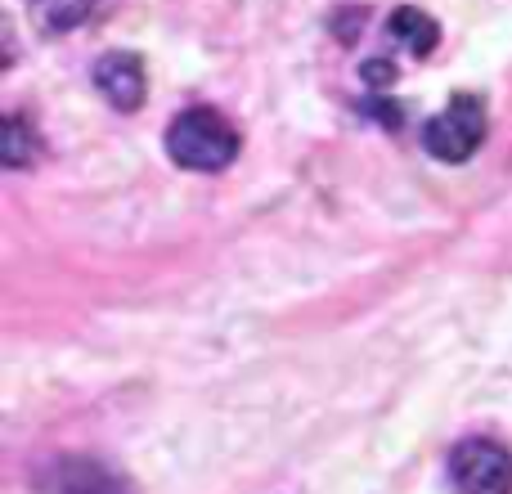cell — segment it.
<instances>
[{"mask_svg":"<svg viewBox=\"0 0 512 494\" xmlns=\"http://www.w3.org/2000/svg\"><path fill=\"white\" fill-rule=\"evenodd\" d=\"M167 153L176 167L212 176V171H225L239 158V131L216 108H185L167 126Z\"/></svg>","mask_w":512,"mask_h":494,"instance_id":"obj_1","label":"cell"},{"mask_svg":"<svg viewBox=\"0 0 512 494\" xmlns=\"http://www.w3.org/2000/svg\"><path fill=\"white\" fill-rule=\"evenodd\" d=\"M486 144V108H481L477 95L459 90V95L445 104V113H436L423 131V149L432 153L436 162H468L472 153Z\"/></svg>","mask_w":512,"mask_h":494,"instance_id":"obj_2","label":"cell"},{"mask_svg":"<svg viewBox=\"0 0 512 494\" xmlns=\"http://www.w3.org/2000/svg\"><path fill=\"white\" fill-rule=\"evenodd\" d=\"M450 486L459 494H512V454L490 436H468L450 450Z\"/></svg>","mask_w":512,"mask_h":494,"instance_id":"obj_3","label":"cell"},{"mask_svg":"<svg viewBox=\"0 0 512 494\" xmlns=\"http://www.w3.org/2000/svg\"><path fill=\"white\" fill-rule=\"evenodd\" d=\"M36 494H135V490L108 463L90 459V454H63L41 472Z\"/></svg>","mask_w":512,"mask_h":494,"instance_id":"obj_4","label":"cell"},{"mask_svg":"<svg viewBox=\"0 0 512 494\" xmlns=\"http://www.w3.org/2000/svg\"><path fill=\"white\" fill-rule=\"evenodd\" d=\"M95 90L117 108V113H135V108L144 104V90H149V81H144V63L135 59L131 50L104 54V59L95 63Z\"/></svg>","mask_w":512,"mask_h":494,"instance_id":"obj_5","label":"cell"},{"mask_svg":"<svg viewBox=\"0 0 512 494\" xmlns=\"http://www.w3.org/2000/svg\"><path fill=\"white\" fill-rule=\"evenodd\" d=\"M387 32H391V41H400L414 59H427V54L441 45V27H436V18L432 14H423L418 5H400V9H391V18H387Z\"/></svg>","mask_w":512,"mask_h":494,"instance_id":"obj_6","label":"cell"},{"mask_svg":"<svg viewBox=\"0 0 512 494\" xmlns=\"http://www.w3.org/2000/svg\"><path fill=\"white\" fill-rule=\"evenodd\" d=\"M0 158H5L9 171L36 167V158H41V140H36L32 122H27L23 113H9L5 117V131H0Z\"/></svg>","mask_w":512,"mask_h":494,"instance_id":"obj_7","label":"cell"},{"mask_svg":"<svg viewBox=\"0 0 512 494\" xmlns=\"http://www.w3.org/2000/svg\"><path fill=\"white\" fill-rule=\"evenodd\" d=\"M104 0H32V14L45 32H72L81 27Z\"/></svg>","mask_w":512,"mask_h":494,"instance_id":"obj_8","label":"cell"},{"mask_svg":"<svg viewBox=\"0 0 512 494\" xmlns=\"http://www.w3.org/2000/svg\"><path fill=\"white\" fill-rule=\"evenodd\" d=\"M360 77L382 95L387 86H396V63L382 59V54H373V59H364V63H360Z\"/></svg>","mask_w":512,"mask_h":494,"instance_id":"obj_9","label":"cell"},{"mask_svg":"<svg viewBox=\"0 0 512 494\" xmlns=\"http://www.w3.org/2000/svg\"><path fill=\"white\" fill-rule=\"evenodd\" d=\"M355 18L364 23V9H360V14H355V9H342V14H337V36H342V41H351V36H355Z\"/></svg>","mask_w":512,"mask_h":494,"instance_id":"obj_10","label":"cell"}]
</instances>
